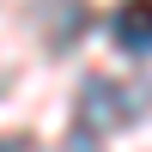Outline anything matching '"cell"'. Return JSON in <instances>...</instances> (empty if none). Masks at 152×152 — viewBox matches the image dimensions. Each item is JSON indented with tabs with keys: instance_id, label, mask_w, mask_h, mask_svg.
<instances>
[{
	"instance_id": "obj_1",
	"label": "cell",
	"mask_w": 152,
	"mask_h": 152,
	"mask_svg": "<svg viewBox=\"0 0 152 152\" xmlns=\"http://www.w3.org/2000/svg\"><path fill=\"white\" fill-rule=\"evenodd\" d=\"M152 110V79H134V85H116V79H85L79 91V122L85 128H128Z\"/></svg>"
},
{
	"instance_id": "obj_2",
	"label": "cell",
	"mask_w": 152,
	"mask_h": 152,
	"mask_svg": "<svg viewBox=\"0 0 152 152\" xmlns=\"http://www.w3.org/2000/svg\"><path fill=\"white\" fill-rule=\"evenodd\" d=\"M110 31H116V43L128 55H146L152 49V0H122L110 12Z\"/></svg>"
},
{
	"instance_id": "obj_3",
	"label": "cell",
	"mask_w": 152,
	"mask_h": 152,
	"mask_svg": "<svg viewBox=\"0 0 152 152\" xmlns=\"http://www.w3.org/2000/svg\"><path fill=\"white\" fill-rule=\"evenodd\" d=\"M61 152H97V134H91V128H85V122H79V128H73V140L61 146Z\"/></svg>"
},
{
	"instance_id": "obj_4",
	"label": "cell",
	"mask_w": 152,
	"mask_h": 152,
	"mask_svg": "<svg viewBox=\"0 0 152 152\" xmlns=\"http://www.w3.org/2000/svg\"><path fill=\"white\" fill-rule=\"evenodd\" d=\"M0 152H31V140L24 134H0Z\"/></svg>"
}]
</instances>
